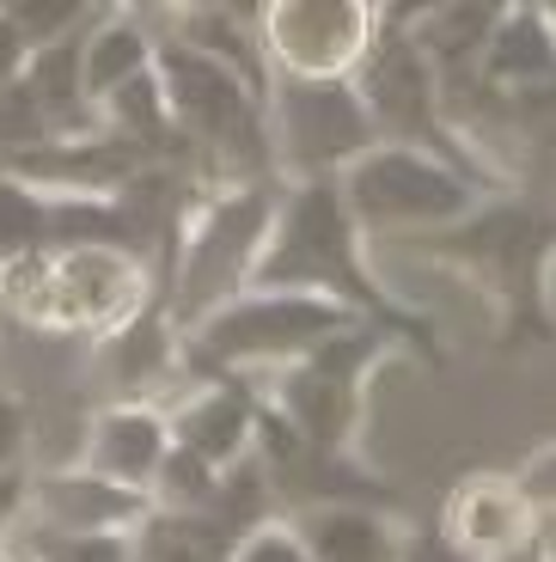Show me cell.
Returning a JSON list of instances; mask_svg holds the SVG:
<instances>
[{"instance_id":"obj_1","label":"cell","mask_w":556,"mask_h":562,"mask_svg":"<svg viewBox=\"0 0 556 562\" xmlns=\"http://www.w3.org/2000/svg\"><path fill=\"white\" fill-rule=\"evenodd\" d=\"M429 269L465 281L496 312V342L508 355H526L556 342V214L532 196H483L465 221L403 239Z\"/></svg>"},{"instance_id":"obj_2","label":"cell","mask_w":556,"mask_h":562,"mask_svg":"<svg viewBox=\"0 0 556 562\" xmlns=\"http://www.w3.org/2000/svg\"><path fill=\"white\" fill-rule=\"evenodd\" d=\"M251 288L331 300L348 318L379 324L386 337L410 342L422 361H441L434 330L410 306H398V300L386 294V281L374 276L367 239L355 233L343 196H336V183H288V190H281L276 226H269V239H264V257H257Z\"/></svg>"},{"instance_id":"obj_3","label":"cell","mask_w":556,"mask_h":562,"mask_svg":"<svg viewBox=\"0 0 556 562\" xmlns=\"http://www.w3.org/2000/svg\"><path fill=\"white\" fill-rule=\"evenodd\" d=\"M281 190L288 183L257 178V183H221V190H202V196L184 209L178 221V269H171L166 288V318L171 330H190L209 312H221L226 300L251 294V276H257V257L264 239L276 226Z\"/></svg>"},{"instance_id":"obj_4","label":"cell","mask_w":556,"mask_h":562,"mask_svg":"<svg viewBox=\"0 0 556 562\" xmlns=\"http://www.w3.org/2000/svg\"><path fill=\"white\" fill-rule=\"evenodd\" d=\"M343 324H355L343 306L312 294H251L226 300L221 312H209L202 324L184 330V373L190 380H233L257 385L281 367H293L300 355H312L319 342H331Z\"/></svg>"},{"instance_id":"obj_5","label":"cell","mask_w":556,"mask_h":562,"mask_svg":"<svg viewBox=\"0 0 556 562\" xmlns=\"http://www.w3.org/2000/svg\"><path fill=\"white\" fill-rule=\"evenodd\" d=\"M264 140H269V171L281 183H336L355 159H367L379 147V128L362 92H355V80L269 74Z\"/></svg>"},{"instance_id":"obj_6","label":"cell","mask_w":556,"mask_h":562,"mask_svg":"<svg viewBox=\"0 0 556 562\" xmlns=\"http://www.w3.org/2000/svg\"><path fill=\"white\" fill-rule=\"evenodd\" d=\"M398 349V337H386L379 324H343L331 342H319L312 355H300L293 367L257 380L269 392L264 409H276L293 435L319 452H355V428H362V404H367V380L374 367ZM251 385V392H257Z\"/></svg>"},{"instance_id":"obj_7","label":"cell","mask_w":556,"mask_h":562,"mask_svg":"<svg viewBox=\"0 0 556 562\" xmlns=\"http://www.w3.org/2000/svg\"><path fill=\"white\" fill-rule=\"evenodd\" d=\"M336 196H343L355 233L374 245H403V239H422V233H441V226L465 221V214L483 202L477 183H465L453 166L416 154V147H386L379 140L367 159L336 178Z\"/></svg>"},{"instance_id":"obj_8","label":"cell","mask_w":556,"mask_h":562,"mask_svg":"<svg viewBox=\"0 0 556 562\" xmlns=\"http://www.w3.org/2000/svg\"><path fill=\"white\" fill-rule=\"evenodd\" d=\"M379 37V7L362 0H276L257 7L269 74L288 80H355Z\"/></svg>"},{"instance_id":"obj_9","label":"cell","mask_w":556,"mask_h":562,"mask_svg":"<svg viewBox=\"0 0 556 562\" xmlns=\"http://www.w3.org/2000/svg\"><path fill=\"white\" fill-rule=\"evenodd\" d=\"M49 330L56 337L104 342L123 330L135 312L154 306V269L147 257L116 251V245H86V251H49Z\"/></svg>"},{"instance_id":"obj_10","label":"cell","mask_w":556,"mask_h":562,"mask_svg":"<svg viewBox=\"0 0 556 562\" xmlns=\"http://www.w3.org/2000/svg\"><path fill=\"white\" fill-rule=\"evenodd\" d=\"M25 520L43 538H135L154 520V502L68 464V471L25 477Z\"/></svg>"},{"instance_id":"obj_11","label":"cell","mask_w":556,"mask_h":562,"mask_svg":"<svg viewBox=\"0 0 556 562\" xmlns=\"http://www.w3.org/2000/svg\"><path fill=\"white\" fill-rule=\"evenodd\" d=\"M166 435L178 452L209 464L214 477L238 471L257 447V392L233 380H190L184 392L166 397Z\"/></svg>"},{"instance_id":"obj_12","label":"cell","mask_w":556,"mask_h":562,"mask_svg":"<svg viewBox=\"0 0 556 562\" xmlns=\"http://www.w3.org/2000/svg\"><path fill=\"white\" fill-rule=\"evenodd\" d=\"M434 532L471 562H501V557H514L520 544L538 538V514H532V502L514 490L508 471H471V477H459L446 490Z\"/></svg>"},{"instance_id":"obj_13","label":"cell","mask_w":556,"mask_h":562,"mask_svg":"<svg viewBox=\"0 0 556 562\" xmlns=\"http://www.w3.org/2000/svg\"><path fill=\"white\" fill-rule=\"evenodd\" d=\"M166 452H171L166 416H159L154 404H123V397H111V404H98L92 422H86L80 471L116 483V490L147 495L159 477V464H166ZM147 502H154V495H147Z\"/></svg>"},{"instance_id":"obj_14","label":"cell","mask_w":556,"mask_h":562,"mask_svg":"<svg viewBox=\"0 0 556 562\" xmlns=\"http://www.w3.org/2000/svg\"><path fill=\"white\" fill-rule=\"evenodd\" d=\"M307 550V562H398L410 526L374 502H331V507H293L281 514Z\"/></svg>"},{"instance_id":"obj_15","label":"cell","mask_w":556,"mask_h":562,"mask_svg":"<svg viewBox=\"0 0 556 562\" xmlns=\"http://www.w3.org/2000/svg\"><path fill=\"white\" fill-rule=\"evenodd\" d=\"M166 37L184 43L190 56H209L238 86H251L257 99L269 92V61H264V43H257V7H178L166 19Z\"/></svg>"},{"instance_id":"obj_16","label":"cell","mask_w":556,"mask_h":562,"mask_svg":"<svg viewBox=\"0 0 556 562\" xmlns=\"http://www.w3.org/2000/svg\"><path fill=\"white\" fill-rule=\"evenodd\" d=\"M154 49H159V37L147 31L141 13H111V7H98L92 25H86V43H80V80H86L92 111L111 99V92H123L129 80L154 74Z\"/></svg>"},{"instance_id":"obj_17","label":"cell","mask_w":556,"mask_h":562,"mask_svg":"<svg viewBox=\"0 0 556 562\" xmlns=\"http://www.w3.org/2000/svg\"><path fill=\"white\" fill-rule=\"evenodd\" d=\"M49 226H56V196L0 171V263L25 251H49Z\"/></svg>"},{"instance_id":"obj_18","label":"cell","mask_w":556,"mask_h":562,"mask_svg":"<svg viewBox=\"0 0 556 562\" xmlns=\"http://www.w3.org/2000/svg\"><path fill=\"white\" fill-rule=\"evenodd\" d=\"M514 490L532 502L544 532H556V440H544V447L526 452V464L514 471Z\"/></svg>"},{"instance_id":"obj_19","label":"cell","mask_w":556,"mask_h":562,"mask_svg":"<svg viewBox=\"0 0 556 562\" xmlns=\"http://www.w3.org/2000/svg\"><path fill=\"white\" fill-rule=\"evenodd\" d=\"M25 562H135V538H43Z\"/></svg>"},{"instance_id":"obj_20","label":"cell","mask_w":556,"mask_h":562,"mask_svg":"<svg viewBox=\"0 0 556 562\" xmlns=\"http://www.w3.org/2000/svg\"><path fill=\"white\" fill-rule=\"evenodd\" d=\"M226 562H307V550H300V538H293V526L281 514H269V520H257L238 538Z\"/></svg>"},{"instance_id":"obj_21","label":"cell","mask_w":556,"mask_h":562,"mask_svg":"<svg viewBox=\"0 0 556 562\" xmlns=\"http://www.w3.org/2000/svg\"><path fill=\"white\" fill-rule=\"evenodd\" d=\"M25 447H31V409H25V397H13L0 385V477L25 471Z\"/></svg>"},{"instance_id":"obj_22","label":"cell","mask_w":556,"mask_h":562,"mask_svg":"<svg viewBox=\"0 0 556 562\" xmlns=\"http://www.w3.org/2000/svg\"><path fill=\"white\" fill-rule=\"evenodd\" d=\"M398 562H471V557H459V550L446 544L434 526H422V532L403 538V557H398Z\"/></svg>"},{"instance_id":"obj_23","label":"cell","mask_w":556,"mask_h":562,"mask_svg":"<svg viewBox=\"0 0 556 562\" xmlns=\"http://www.w3.org/2000/svg\"><path fill=\"white\" fill-rule=\"evenodd\" d=\"M25 37H19V25L7 19V7H0V86H13L19 74H25Z\"/></svg>"},{"instance_id":"obj_24","label":"cell","mask_w":556,"mask_h":562,"mask_svg":"<svg viewBox=\"0 0 556 562\" xmlns=\"http://www.w3.org/2000/svg\"><path fill=\"white\" fill-rule=\"evenodd\" d=\"M19 514H25V471L19 477H0V544L19 526Z\"/></svg>"},{"instance_id":"obj_25","label":"cell","mask_w":556,"mask_h":562,"mask_svg":"<svg viewBox=\"0 0 556 562\" xmlns=\"http://www.w3.org/2000/svg\"><path fill=\"white\" fill-rule=\"evenodd\" d=\"M501 562H556V538L538 526V538H532V544H520L514 557H501Z\"/></svg>"},{"instance_id":"obj_26","label":"cell","mask_w":556,"mask_h":562,"mask_svg":"<svg viewBox=\"0 0 556 562\" xmlns=\"http://www.w3.org/2000/svg\"><path fill=\"white\" fill-rule=\"evenodd\" d=\"M551 19H556V7H551Z\"/></svg>"}]
</instances>
